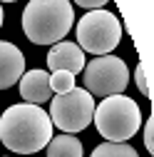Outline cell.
<instances>
[{"instance_id":"obj_1","label":"cell","mask_w":154,"mask_h":157,"mask_svg":"<svg viewBox=\"0 0 154 157\" xmlns=\"http://www.w3.org/2000/svg\"><path fill=\"white\" fill-rule=\"evenodd\" d=\"M52 140V120L40 105H10L0 115V142L15 155H35Z\"/></svg>"},{"instance_id":"obj_2","label":"cell","mask_w":154,"mask_h":157,"mask_svg":"<svg viewBox=\"0 0 154 157\" xmlns=\"http://www.w3.org/2000/svg\"><path fill=\"white\" fill-rule=\"evenodd\" d=\"M75 10L70 0H30L23 10V33L35 45H55L72 30Z\"/></svg>"},{"instance_id":"obj_3","label":"cell","mask_w":154,"mask_h":157,"mask_svg":"<svg viewBox=\"0 0 154 157\" xmlns=\"http://www.w3.org/2000/svg\"><path fill=\"white\" fill-rule=\"evenodd\" d=\"M94 127L107 142H127L142 127L139 105L127 95H109L94 107Z\"/></svg>"},{"instance_id":"obj_4","label":"cell","mask_w":154,"mask_h":157,"mask_svg":"<svg viewBox=\"0 0 154 157\" xmlns=\"http://www.w3.org/2000/svg\"><path fill=\"white\" fill-rule=\"evenodd\" d=\"M122 40V23L109 10H90L77 23V45L82 52L92 55H109Z\"/></svg>"},{"instance_id":"obj_5","label":"cell","mask_w":154,"mask_h":157,"mask_svg":"<svg viewBox=\"0 0 154 157\" xmlns=\"http://www.w3.org/2000/svg\"><path fill=\"white\" fill-rule=\"evenodd\" d=\"M47 115L55 127H60L67 135H75V132L90 127L92 115H94V97L82 87H72L70 92L52 97Z\"/></svg>"},{"instance_id":"obj_6","label":"cell","mask_w":154,"mask_h":157,"mask_svg":"<svg viewBox=\"0 0 154 157\" xmlns=\"http://www.w3.org/2000/svg\"><path fill=\"white\" fill-rule=\"evenodd\" d=\"M85 90L94 97H109L122 95V90L129 85V70L127 63L117 55H100L82 70Z\"/></svg>"},{"instance_id":"obj_7","label":"cell","mask_w":154,"mask_h":157,"mask_svg":"<svg viewBox=\"0 0 154 157\" xmlns=\"http://www.w3.org/2000/svg\"><path fill=\"white\" fill-rule=\"evenodd\" d=\"M85 52L80 50V45L75 43H67V40H60L55 43L47 52V67L55 72V70H65V72H82L85 70Z\"/></svg>"},{"instance_id":"obj_8","label":"cell","mask_w":154,"mask_h":157,"mask_svg":"<svg viewBox=\"0 0 154 157\" xmlns=\"http://www.w3.org/2000/svg\"><path fill=\"white\" fill-rule=\"evenodd\" d=\"M25 72V55L20 52V48L0 40V90L13 87Z\"/></svg>"},{"instance_id":"obj_9","label":"cell","mask_w":154,"mask_h":157,"mask_svg":"<svg viewBox=\"0 0 154 157\" xmlns=\"http://www.w3.org/2000/svg\"><path fill=\"white\" fill-rule=\"evenodd\" d=\"M20 95L23 100L30 102V105H42L50 100V75L45 70H30V72H23L20 80Z\"/></svg>"},{"instance_id":"obj_10","label":"cell","mask_w":154,"mask_h":157,"mask_svg":"<svg viewBox=\"0 0 154 157\" xmlns=\"http://www.w3.org/2000/svg\"><path fill=\"white\" fill-rule=\"evenodd\" d=\"M47 157H82V142L75 135H57L47 142Z\"/></svg>"},{"instance_id":"obj_11","label":"cell","mask_w":154,"mask_h":157,"mask_svg":"<svg viewBox=\"0 0 154 157\" xmlns=\"http://www.w3.org/2000/svg\"><path fill=\"white\" fill-rule=\"evenodd\" d=\"M90 157H139V155L127 142H102L92 150Z\"/></svg>"},{"instance_id":"obj_12","label":"cell","mask_w":154,"mask_h":157,"mask_svg":"<svg viewBox=\"0 0 154 157\" xmlns=\"http://www.w3.org/2000/svg\"><path fill=\"white\" fill-rule=\"evenodd\" d=\"M75 87V75L72 72H65V70H55L50 75V90L62 95V92H70Z\"/></svg>"},{"instance_id":"obj_13","label":"cell","mask_w":154,"mask_h":157,"mask_svg":"<svg viewBox=\"0 0 154 157\" xmlns=\"http://www.w3.org/2000/svg\"><path fill=\"white\" fill-rule=\"evenodd\" d=\"M134 80H137V90H139L144 97H149V87H147V77H144V65H142V63L134 67Z\"/></svg>"},{"instance_id":"obj_14","label":"cell","mask_w":154,"mask_h":157,"mask_svg":"<svg viewBox=\"0 0 154 157\" xmlns=\"http://www.w3.org/2000/svg\"><path fill=\"white\" fill-rule=\"evenodd\" d=\"M152 130H154V120H147V122H144V145H147V150L154 155V145H152Z\"/></svg>"},{"instance_id":"obj_15","label":"cell","mask_w":154,"mask_h":157,"mask_svg":"<svg viewBox=\"0 0 154 157\" xmlns=\"http://www.w3.org/2000/svg\"><path fill=\"white\" fill-rule=\"evenodd\" d=\"M80 8H87V10H97V8H102V5H107L109 0H75Z\"/></svg>"},{"instance_id":"obj_16","label":"cell","mask_w":154,"mask_h":157,"mask_svg":"<svg viewBox=\"0 0 154 157\" xmlns=\"http://www.w3.org/2000/svg\"><path fill=\"white\" fill-rule=\"evenodd\" d=\"M3 17L5 15H3V5H0V28H3Z\"/></svg>"},{"instance_id":"obj_17","label":"cell","mask_w":154,"mask_h":157,"mask_svg":"<svg viewBox=\"0 0 154 157\" xmlns=\"http://www.w3.org/2000/svg\"><path fill=\"white\" fill-rule=\"evenodd\" d=\"M0 3H15V0H0Z\"/></svg>"}]
</instances>
